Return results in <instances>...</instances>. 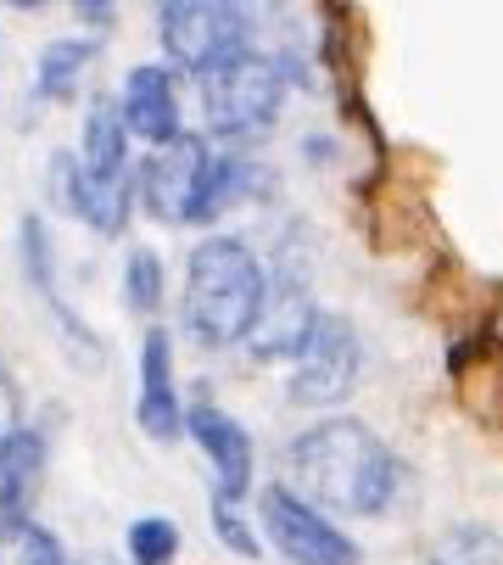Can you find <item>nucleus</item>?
Returning <instances> with one entry per match:
<instances>
[{
    "label": "nucleus",
    "mask_w": 503,
    "mask_h": 565,
    "mask_svg": "<svg viewBox=\"0 0 503 565\" xmlns=\"http://www.w3.org/2000/svg\"><path fill=\"white\" fill-rule=\"evenodd\" d=\"M118 113L129 124L135 140L146 146H168L174 135H185V107H180V78L174 62H140L124 73L118 90Z\"/></svg>",
    "instance_id": "obj_13"
},
{
    "label": "nucleus",
    "mask_w": 503,
    "mask_h": 565,
    "mask_svg": "<svg viewBox=\"0 0 503 565\" xmlns=\"http://www.w3.org/2000/svg\"><path fill=\"white\" fill-rule=\"evenodd\" d=\"M162 297H168V269H162V258H157L151 247H129V258H124V302H129V313L151 319V313L162 308Z\"/></svg>",
    "instance_id": "obj_18"
},
{
    "label": "nucleus",
    "mask_w": 503,
    "mask_h": 565,
    "mask_svg": "<svg viewBox=\"0 0 503 565\" xmlns=\"http://www.w3.org/2000/svg\"><path fill=\"white\" fill-rule=\"evenodd\" d=\"M185 437L213 465V493L246 504L252 476H258V448H252V431L235 415H224L218 403H191V409H185Z\"/></svg>",
    "instance_id": "obj_11"
},
{
    "label": "nucleus",
    "mask_w": 503,
    "mask_h": 565,
    "mask_svg": "<svg viewBox=\"0 0 503 565\" xmlns=\"http://www.w3.org/2000/svg\"><path fill=\"white\" fill-rule=\"evenodd\" d=\"M135 426L151 443H180L185 437V397H180V375H174V337H168L162 326H151L146 342H140Z\"/></svg>",
    "instance_id": "obj_12"
},
{
    "label": "nucleus",
    "mask_w": 503,
    "mask_h": 565,
    "mask_svg": "<svg viewBox=\"0 0 503 565\" xmlns=\"http://www.w3.org/2000/svg\"><path fill=\"white\" fill-rule=\"evenodd\" d=\"M286 62L258 51V45H240L229 56H218L213 67L196 73V96H202V118H207V135L213 140H258L275 129L280 107H286Z\"/></svg>",
    "instance_id": "obj_4"
},
{
    "label": "nucleus",
    "mask_w": 503,
    "mask_h": 565,
    "mask_svg": "<svg viewBox=\"0 0 503 565\" xmlns=\"http://www.w3.org/2000/svg\"><path fill=\"white\" fill-rule=\"evenodd\" d=\"M319 302H313V286L297 275V269H275L269 275V291H264V308L258 319H252V331H246V353L258 359V364H291L308 342V331L319 326Z\"/></svg>",
    "instance_id": "obj_9"
},
{
    "label": "nucleus",
    "mask_w": 503,
    "mask_h": 565,
    "mask_svg": "<svg viewBox=\"0 0 503 565\" xmlns=\"http://www.w3.org/2000/svg\"><path fill=\"white\" fill-rule=\"evenodd\" d=\"M246 29L252 18L240 0H157V40L180 73H202L218 56L252 45Z\"/></svg>",
    "instance_id": "obj_7"
},
{
    "label": "nucleus",
    "mask_w": 503,
    "mask_h": 565,
    "mask_svg": "<svg viewBox=\"0 0 503 565\" xmlns=\"http://www.w3.org/2000/svg\"><path fill=\"white\" fill-rule=\"evenodd\" d=\"M84 565H113V559H84Z\"/></svg>",
    "instance_id": "obj_25"
},
{
    "label": "nucleus",
    "mask_w": 503,
    "mask_h": 565,
    "mask_svg": "<svg viewBox=\"0 0 503 565\" xmlns=\"http://www.w3.org/2000/svg\"><path fill=\"white\" fill-rule=\"evenodd\" d=\"M23 426V392H18V375L0 364V443Z\"/></svg>",
    "instance_id": "obj_22"
},
{
    "label": "nucleus",
    "mask_w": 503,
    "mask_h": 565,
    "mask_svg": "<svg viewBox=\"0 0 503 565\" xmlns=\"http://www.w3.org/2000/svg\"><path fill=\"white\" fill-rule=\"evenodd\" d=\"M51 191L56 202L96 235H124L135 218V174H96L78 163V151H56L51 157Z\"/></svg>",
    "instance_id": "obj_10"
},
{
    "label": "nucleus",
    "mask_w": 503,
    "mask_h": 565,
    "mask_svg": "<svg viewBox=\"0 0 503 565\" xmlns=\"http://www.w3.org/2000/svg\"><path fill=\"white\" fill-rule=\"evenodd\" d=\"M129 124L118 113V102H90L78 124V163L96 169V174H135L129 169Z\"/></svg>",
    "instance_id": "obj_16"
},
{
    "label": "nucleus",
    "mask_w": 503,
    "mask_h": 565,
    "mask_svg": "<svg viewBox=\"0 0 503 565\" xmlns=\"http://www.w3.org/2000/svg\"><path fill=\"white\" fill-rule=\"evenodd\" d=\"M207 515H213V537H218L229 554H240V559H258V554H264V532L246 521L240 499H224V493H213V499H207Z\"/></svg>",
    "instance_id": "obj_20"
},
{
    "label": "nucleus",
    "mask_w": 503,
    "mask_h": 565,
    "mask_svg": "<svg viewBox=\"0 0 503 565\" xmlns=\"http://www.w3.org/2000/svg\"><path fill=\"white\" fill-rule=\"evenodd\" d=\"M269 269L240 235H202L185 253L180 286V326L196 348H240L252 319L264 308Z\"/></svg>",
    "instance_id": "obj_2"
},
{
    "label": "nucleus",
    "mask_w": 503,
    "mask_h": 565,
    "mask_svg": "<svg viewBox=\"0 0 503 565\" xmlns=\"http://www.w3.org/2000/svg\"><path fill=\"white\" fill-rule=\"evenodd\" d=\"M426 565H503V532L486 521H453L431 537Z\"/></svg>",
    "instance_id": "obj_17"
},
{
    "label": "nucleus",
    "mask_w": 503,
    "mask_h": 565,
    "mask_svg": "<svg viewBox=\"0 0 503 565\" xmlns=\"http://www.w3.org/2000/svg\"><path fill=\"white\" fill-rule=\"evenodd\" d=\"M286 476L302 499L353 521H381L403 493L397 448L353 415H324L308 431H297L286 443Z\"/></svg>",
    "instance_id": "obj_1"
},
{
    "label": "nucleus",
    "mask_w": 503,
    "mask_h": 565,
    "mask_svg": "<svg viewBox=\"0 0 503 565\" xmlns=\"http://www.w3.org/2000/svg\"><path fill=\"white\" fill-rule=\"evenodd\" d=\"M12 543H18V565H73L67 559V543L51 526H40V521H29Z\"/></svg>",
    "instance_id": "obj_21"
},
{
    "label": "nucleus",
    "mask_w": 503,
    "mask_h": 565,
    "mask_svg": "<svg viewBox=\"0 0 503 565\" xmlns=\"http://www.w3.org/2000/svg\"><path fill=\"white\" fill-rule=\"evenodd\" d=\"M124 548H129V565H174L180 526L168 521V515H140V521H129Z\"/></svg>",
    "instance_id": "obj_19"
},
{
    "label": "nucleus",
    "mask_w": 503,
    "mask_h": 565,
    "mask_svg": "<svg viewBox=\"0 0 503 565\" xmlns=\"http://www.w3.org/2000/svg\"><path fill=\"white\" fill-rule=\"evenodd\" d=\"M12 12H40V7H51V0H7Z\"/></svg>",
    "instance_id": "obj_24"
},
{
    "label": "nucleus",
    "mask_w": 503,
    "mask_h": 565,
    "mask_svg": "<svg viewBox=\"0 0 503 565\" xmlns=\"http://www.w3.org/2000/svg\"><path fill=\"white\" fill-rule=\"evenodd\" d=\"M252 185V163L235 151H213L207 135H174L168 146H151V157L135 169V196L157 224H213L229 213Z\"/></svg>",
    "instance_id": "obj_3"
},
{
    "label": "nucleus",
    "mask_w": 503,
    "mask_h": 565,
    "mask_svg": "<svg viewBox=\"0 0 503 565\" xmlns=\"http://www.w3.org/2000/svg\"><path fill=\"white\" fill-rule=\"evenodd\" d=\"M45 459H51V443L40 426H18L0 443V537H18L34 521V504L45 488Z\"/></svg>",
    "instance_id": "obj_14"
},
{
    "label": "nucleus",
    "mask_w": 503,
    "mask_h": 565,
    "mask_svg": "<svg viewBox=\"0 0 503 565\" xmlns=\"http://www.w3.org/2000/svg\"><path fill=\"white\" fill-rule=\"evenodd\" d=\"M101 56V34H62L40 51L34 62V96L40 102H73L90 62Z\"/></svg>",
    "instance_id": "obj_15"
},
{
    "label": "nucleus",
    "mask_w": 503,
    "mask_h": 565,
    "mask_svg": "<svg viewBox=\"0 0 503 565\" xmlns=\"http://www.w3.org/2000/svg\"><path fill=\"white\" fill-rule=\"evenodd\" d=\"M118 12H124V0H73V18L90 34H107L118 23Z\"/></svg>",
    "instance_id": "obj_23"
},
{
    "label": "nucleus",
    "mask_w": 503,
    "mask_h": 565,
    "mask_svg": "<svg viewBox=\"0 0 503 565\" xmlns=\"http://www.w3.org/2000/svg\"><path fill=\"white\" fill-rule=\"evenodd\" d=\"M358 375H364V342H358V326L347 313H319V326L308 331L302 353L291 359V381H286V397L297 409H342V403L358 392Z\"/></svg>",
    "instance_id": "obj_5"
},
{
    "label": "nucleus",
    "mask_w": 503,
    "mask_h": 565,
    "mask_svg": "<svg viewBox=\"0 0 503 565\" xmlns=\"http://www.w3.org/2000/svg\"><path fill=\"white\" fill-rule=\"evenodd\" d=\"M18 264H23V280H29V291L40 297V308L51 313V326H56V337H62V348H67V359L73 364H84V370H101L107 364V348H101V337L84 326V319L67 308V297H62V286H56V253H51V230H45V218L40 213H29L23 224H18Z\"/></svg>",
    "instance_id": "obj_8"
},
{
    "label": "nucleus",
    "mask_w": 503,
    "mask_h": 565,
    "mask_svg": "<svg viewBox=\"0 0 503 565\" xmlns=\"http://www.w3.org/2000/svg\"><path fill=\"white\" fill-rule=\"evenodd\" d=\"M258 532L275 543L286 565H364V548L291 481H269L258 493Z\"/></svg>",
    "instance_id": "obj_6"
}]
</instances>
